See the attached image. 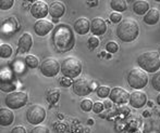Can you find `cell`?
<instances>
[{"label": "cell", "mask_w": 160, "mask_h": 133, "mask_svg": "<svg viewBox=\"0 0 160 133\" xmlns=\"http://www.w3.org/2000/svg\"><path fill=\"white\" fill-rule=\"evenodd\" d=\"M91 31L95 36H101L107 31V24L105 20L100 17H95L91 22Z\"/></svg>", "instance_id": "16"}, {"label": "cell", "mask_w": 160, "mask_h": 133, "mask_svg": "<svg viewBox=\"0 0 160 133\" xmlns=\"http://www.w3.org/2000/svg\"><path fill=\"white\" fill-rule=\"evenodd\" d=\"M28 101V95L25 92H22V91L11 92L6 98V105L10 109H19V108L23 107L24 105H26Z\"/></svg>", "instance_id": "6"}, {"label": "cell", "mask_w": 160, "mask_h": 133, "mask_svg": "<svg viewBox=\"0 0 160 133\" xmlns=\"http://www.w3.org/2000/svg\"><path fill=\"white\" fill-rule=\"evenodd\" d=\"M139 26L133 19H124L117 27V37L123 42H132L138 37Z\"/></svg>", "instance_id": "2"}, {"label": "cell", "mask_w": 160, "mask_h": 133, "mask_svg": "<svg viewBox=\"0 0 160 133\" xmlns=\"http://www.w3.org/2000/svg\"><path fill=\"white\" fill-rule=\"evenodd\" d=\"M49 12V6L42 0H38L35 1L31 7V13L35 19H44L47 16Z\"/></svg>", "instance_id": "13"}, {"label": "cell", "mask_w": 160, "mask_h": 133, "mask_svg": "<svg viewBox=\"0 0 160 133\" xmlns=\"http://www.w3.org/2000/svg\"><path fill=\"white\" fill-rule=\"evenodd\" d=\"M155 1H158V2H160V0H155Z\"/></svg>", "instance_id": "39"}, {"label": "cell", "mask_w": 160, "mask_h": 133, "mask_svg": "<svg viewBox=\"0 0 160 133\" xmlns=\"http://www.w3.org/2000/svg\"><path fill=\"white\" fill-rule=\"evenodd\" d=\"M94 85L95 83L92 82L89 79H87L86 77H81L73 81L72 89H73V92L76 95L86 96L94 90Z\"/></svg>", "instance_id": "7"}, {"label": "cell", "mask_w": 160, "mask_h": 133, "mask_svg": "<svg viewBox=\"0 0 160 133\" xmlns=\"http://www.w3.org/2000/svg\"><path fill=\"white\" fill-rule=\"evenodd\" d=\"M109 93H110V88L107 87V85H100V87H98V89H97V95L100 99L108 98Z\"/></svg>", "instance_id": "27"}, {"label": "cell", "mask_w": 160, "mask_h": 133, "mask_svg": "<svg viewBox=\"0 0 160 133\" xmlns=\"http://www.w3.org/2000/svg\"><path fill=\"white\" fill-rule=\"evenodd\" d=\"M17 88V82L9 71H3L0 73V90L7 93H11Z\"/></svg>", "instance_id": "11"}, {"label": "cell", "mask_w": 160, "mask_h": 133, "mask_svg": "<svg viewBox=\"0 0 160 133\" xmlns=\"http://www.w3.org/2000/svg\"><path fill=\"white\" fill-rule=\"evenodd\" d=\"M11 133H26V130L22 126H17V127H14L11 130Z\"/></svg>", "instance_id": "36"}, {"label": "cell", "mask_w": 160, "mask_h": 133, "mask_svg": "<svg viewBox=\"0 0 160 133\" xmlns=\"http://www.w3.org/2000/svg\"><path fill=\"white\" fill-rule=\"evenodd\" d=\"M87 3L91 7H95L98 4V0H87Z\"/></svg>", "instance_id": "37"}, {"label": "cell", "mask_w": 160, "mask_h": 133, "mask_svg": "<svg viewBox=\"0 0 160 133\" xmlns=\"http://www.w3.org/2000/svg\"><path fill=\"white\" fill-rule=\"evenodd\" d=\"M106 50L111 54L117 53L119 50V44L116 41H113V40H110V41H108L106 44Z\"/></svg>", "instance_id": "29"}, {"label": "cell", "mask_w": 160, "mask_h": 133, "mask_svg": "<svg viewBox=\"0 0 160 133\" xmlns=\"http://www.w3.org/2000/svg\"><path fill=\"white\" fill-rule=\"evenodd\" d=\"M157 104L160 106V92H159V94L157 95Z\"/></svg>", "instance_id": "38"}, {"label": "cell", "mask_w": 160, "mask_h": 133, "mask_svg": "<svg viewBox=\"0 0 160 133\" xmlns=\"http://www.w3.org/2000/svg\"><path fill=\"white\" fill-rule=\"evenodd\" d=\"M33 46V38L30 33H24L20 37L18 42V52L19 53H26L31 50Z\"/></svg>", "instance_id": "15"}, {"label": "cell", "mask_w": 160, "mask_h": 133, "mask_svg": "<svg viewBox=\"0 0 160 133\" xmlns=\"http://www.w3.org/2000/svg\"><path fill=\"white\" fill-rule=\"evenodd\" d=\"M108 98H109L110 101H111L112 103H114V104L123 105L128 102L130 93H128V91H127L125 89H123V88L117 87L110 90V93Z\"/></svg>", "instance_id": "10"}, {"label": "cell", "mask_w": 160, "mask_h": 133, "mask_svg": "<svg viewBox=\"0 0 160 133\" xmlns=\"http://www.w3.org/2000/svg\"><path fill=\"white\" fill-rule=\"evenodd\" d=\"M31 133H50V131L45 126H36L32 131H31Z\"/></svg>", "instance_id": "35"}, {"label": "cell", "mask_w": 160, "mask_h": 133, "mask_svg": "<svg viewBox=\"0 0 160 133\" xmlns=\"http://www.w3.org/2000/svg\"><path fill=\"white\" fill-rule=\"evenodd\" d=\"M110 7L116 12H124L128 9L127 0H110Z\"/></svg>", "instance_id": "23"}, {"label": "cell", "mask_w": 160, "mask_h": 133, "mask_svg": "<svg viewBox=\"0 0 160 133\" xmlns=\"http://www.w3.org/2000/svg\"><path fill=\"white\" fill-rule=\"evenodd\" d=\"M105 109V105H103V103L101 102H96L93 104V112H96V114H100L102 110Z\"/></svg>", "instance_id": "34"}, {"label": "cell", "mask_w": 160, "mask_h": 133, "mask_svg": "<svg viewBox=\"0 0 160 133\" xmlns=\"http://www.w3.org/2000/svg\"><path fill=\"white\" fill-rule=\"evenodd\" d=\"M14 4V0H0V10H9Z\"/></svg>", "instance_id": "31"}, {"label": "cell", "mask_w": 160, "mask_h": 133, "mask_svg": "<svg viewBox=\"0 0 160 133\" xmlns=\"http://www.w3.org/2000/svg\"><path fill=\"white\" fill-rule=\"evenodd\" d=\"M128 103L133 108H139L144 107L147 103V95L145 92H143L142 90H135L134 92L130 94V99H128Z\"/></svg>", "instance_id": "12"}, {"label": "cell", "mask_w": 160, "mask_h": 133, "mask_svg": "<svg viewBox=\"0 0 160 133\" xmlns=\"http://www.w3.org/2000/svg\"><path fill=\"white\" fill-rule=\"evenodd\" d=\"M49 14L53 19H60L65 13V6L61 1H55L49 6Z\"/></svg>", "instance_id": "19"}, {"label": "cell", "mask_w": 160, "mask_h": 133, "mask_svg": "<svg viewBox=\"0 0 160 133\" xmlns=\"http://www.w3.org/2000/svg\"><path fill=\"white\" fill-rule=\"evenodd\" d=\"M60 95H61V93H60L59 89L50 88V89H48L46 92V100H47V102L50 103V104H56V103L59 101Z\"/></svg>", "instance_id": "22"}, {"label": "cell", "mask_w": 160, "mask_h": 133, "mask_svg": "<svg viewBox=\"0 0 160 133\" xmlns=\"http://www.w3.org/2000/svg\"><path fill=\"white\" fill-rule=\"evenodd\" d=\"M109 19H110V21H111L113 24H117V23H120V22L122 21V15H121L119 12H116V11H113V12L110 14Z\"/></svg>", "instance_id": "32"}, {"label": "cell", "mask_w": 160, "mask_h": 133, "mask_svg": "<svg viewBox=\"0 0 160 133\" xmlns=\"http://www.w3.org/2000/svg\"><path fill=\"white\" fill-rule=\"evenodd\" d=\"M82 63L75 56H69V57L64 58L63 62L61 63V66H60V71H61L62 75L69 78L78 77L82 73Z\"/></svg>", "instance_id": "4"}, {"label": "cell", "mask_w": 160, "mask_h": 133, "mask_svg": "<svg viewBox=\"0 0 160 133\" xmlns=\"http://www.w3.org/2000/svg\"><path fill=\"white\" fill-rule=\"evenodd\" d=\"M59 82H60V85H61L62 87L69 88V87H71V85H72L73 81H72V78H69V77H65V76H63L62 78H60Z\"/></svg>", "instance_id": "33"}, {"label": "cell", "mask_w": 160, "mask_h": 133, "mask_svg": "<svg viewBox=\"0 0 160 133\" xmlns=\"http://www.w3.org/2000/svg\"><path fill=\"white\" fill-rule=\"evenodd\" d=\"M26 119L31 125L38 126L46 119V109L38 104H34L28 107L26 112Z\"/></svg>", "instance_id": "8"}, {"label": "cell", "mask_w": 160, "mask_h": 133, "mask_svg": "<svg viewBox=\"0 0 160 133\" xmlns=\"http://www.w3.org/2000/svg\"><path fill=\"white\" fill-rule=\"evenodd\" d=\"M12 47L10 44H3L0 46V57L2 58H9L11 55H12Z\"/></svg>", "instance_id": "24"}, {"label": "cell", "mask_w": 160, "mask_h": 133, "mask_svg": "<svg viewBox=\"0 0 160 133\" xmlns=\"http://www.w3.org/2000/svg\"><path fill=\"white\" fill-rule=\"evenodd\" d=\"M150 9V6L148 3V1L146 0H136L133 3L132 10L136 15H145L148 12V10Z\"/></svg>", "instance_id": "21"}, {"label": "cell", "mask_w": 160, "mask_h": 133, "mask_svg": "<svg viewBox=\"0 0 160 133\" xmlns=\"http://www.w3.org/2000/svg\"><path fill=\"white\" fill-rule=\"evenodd\" d=\"M139 68L148 74H154L160 69V57L159 53L155 51H147L139 54L136 60Z\"/></svg>", "instance_id": "3"}, {"label": "cell", "mask_w": 160, "mask_h": 133, "mask_svg": "<svg viewBox=\"0 0 160 133\" xmlns=\"http://www.w3.org/2000/svg\"><path fill=\"white\" fill-rule=\"evenodd\" d=\"M152 89L155 90V91L157 92H160V71H156V73H154V75H152Z\"/></svg>", "instance_id": "25"}, {"label": "cell", "mask_w": 160, "mask_h": 133, "mask_svg": "<svg viewBox=\"0 0 160 133\" xmlns=\"http://www.w3.org/2000/svg\"><path fill=\"white\" fill-rule=\"evenodd\" d=\"M158 53H159V57H160V50H159V52H158Z\"/></svg>", "instance_id": "40"}, {"label": "cell", "mask_w": 160, "mask_h": 133, "mask_svg": "<svg viewBox=\"0 0 160 133\" xmlns=\"http://www.w3.org/2000/svg\"><path fill=\"white\" fill-rule=\"evenodd\" d=\"M99 44H100V40L98 39V37H97V36H92V37H89L88 38V41H87L88 48L91 49V50H94V49H96L97 47L99 46Z\"/></svg>", "instance_id": "30"}, {"label": "cell", "mask_w": 160, "mask_h": 133, "mask_svg": "<svg viewBox=\"0 0 160 133\" xmlns=\"http://www.w3.org/2000/svg\"><path fill=\"white\" fill-rule=\"evenodd\" d=\"M52 41L59 52L64 53L70 51L75 44L72 28L67 24H59L52 34Z\"/></svg>", "instance_id": "1"}, {"label": "cell", "mask_w": 160, "mask_h": 133, "mask_svg": "<svg viewBox=\"0 0 160 133\" xmlns=\"http://www.w3.org/2000/svg\"><path fill=\"white\" fill-rule=\"evenodd\" d=\"M143 21L146 25L148 26H154L160 21V11L157 8L149 9L148 12L144 15Z\"/></svg>", "instance_id": "18"}, {"label": "cell", "mask_w": 160, "mask_h": 133, "mask_svg": "<svg viewBox=\"0 0 160 133\" xmlns=\"http://www.w3.org/2000/svg\"><path fill=\"white\" fill-rule=\"evenodd\" d=\"M53 28V24L52 22H50L49 20L46 19H40L34 25V30L35 34L38 36H46L47 34H49Z\"/></svg>", "instance_id": "14"}, {"label": "cell", "mask_w": 160, "mask_h": 133, "mask_svg": "<svg viewBox=\"0 0 160 133\" xmlns=\"http://www.w3.org/2000/svg\"><path fill=\"white\" fill-rule=\"evenodd\" d=\"M40 73L45 76V77L52 78L59 74L60 71V64L58 60L53 57H48L46 60L42 61L40 64Z\"/></svg>", "instance_id": "9"}, {"label": "cell", "mask_w": 160, "mask_h": 133, "mask_svg": "<svg viewBox=\"0 0 160 133\" xmlns=\"http://www.w3.org/2000/svg\"><path fill=\"white\" fill-rule=\"evenodd\" d=\"M93 104L94 103L92 102V100H89V99H84L83 101H81L80 106H81V109H82L83 112H88L89 110L93 109Z\"/></svg>", "instance_id": "28"}, {"label": "cell", "mask_w": 160, "mask_h": 133, "mask_svg": "<svg viewBox=\"0 0 160 133\" xmlns=\"http://www.w3.org/2000/svg\"><path fill=\"white\" fill-rule=\"evenodd\" d=\"M128 83L135 90H142L148 85V75L142 68H132L127 76Z\"/></svg>", "instance_id": "5"}, {"label": "cell", "mask_w": 160, "mask_h": 133, "mask_svg": "<svg viewBox=\"0 0 160 133\" xmlns=\"http://www.w3.org/2000/svg\"><path fill=\"white\" fill-rule=\"evenodd\" d=\"M25 63L30 68H36L39 65V61L35 55H26Z\"/></svg>", "instance_id": "26"}, {"label": "cell", "mask_w": 160, "mask_h": 133, "mask_svg": "<svg viewBox=\"0 0 160 133\" xmlns=\"http://www.w3.org/2000/svg\"><path fill=\"white\" fill-rule=\"evenodd\" d=\"M73 28L78 35H86L91 30V22L86 17H80L74 22Z\"/></svg>", "instance_id": "17"}, {"label": "cell", "mask_w": 160, "mask_h": 133, "mask_svg": "<svg viewBox=\"0 0 160 133\" xmlns=\"http://www.w3.org/2000/svg\"><path fill=\"white\" fill-rule=\"evenodd\" d=\"M14 121V114L10 108H0V126L8 127Z\"/></svg>", "instance_id": "20"}]
</instances>
